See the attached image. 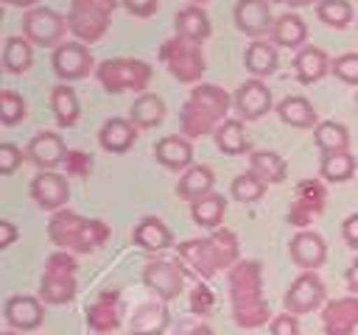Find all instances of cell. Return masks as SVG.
<instances>
[{
	"label": "cell",
	"mask_w": 358,
	"mask_h": 335,
	"mask_svg": "<svg viewBox=\"0 0 358 335\" xmlns=\"http://www.w3.org/2000/svg\"><path fill=\"white\" fill-rule=\"evenodd\" d=\"M6 321L17 329H34L42 324V304L34 296H11L6 302Z\"/></svg>",
	"instance_id": "44dd1931"
},
{
	"label": "cell",
	"mask_w": 358,
	"mask_h": 335,
	"mask_svg": "<svg viewBox=\"0 0 358 335\" xmlns=\"http://www.w3.org/2000/svg\"><path fill=\"white\" fill-rule=\"evenodd\" d=\"M324 201H327L324 184L316 181V179H305V181L296 184V190H294V201H291V209H288V221H291L294 226H308L310 218L324 209Z\"/></svg>",
	"instance_id": "9c48e42d"
},
{
	"label": "cell",
	"mask_w": 358,
	"mask_h": 335,
	"mask_svg": "<svg viewBox=\"0 0 358 335\" xmlns=\"http://www.w3.org/2000/svg\"><path fill=\"white\" fill-rule=\"evenodd\" d=\"M224 209H227V201H224V195H215V193H210V195H204V198L190 204L193 221L199 226H204V229H218V223L224 218Z\"/></svg>",
	"instance_id": "4dcf8cb0"
},
{
	"label": "cell",
	"mask_w": 358,
	"mask_h": 335,
	"mask_svg": "<svg viewBox=\"0 0 358 335\" xmlns=\"http://www.w3.org/2000/svg\"><path fill=\"white\" fill-rule=\"evenodd\" d=\"M277 112H280L282 123H288V126H294V128H308V126L316 123V112H313V106H310L305 98H299V95L285 98V100L280 103Z\"/></svg>",
	"instance_id": "8d00e7d4"
},
{
	"label": "cell",
	"mask_w": 358,
	"mask_h": 335,
	"mask_svg": "<svg viewBox=\"0 0 358 335\" xmlns=\"http://www.w3.org/2000/svg\"><path fill=\"white\" fill-rule=\"evenodd\" d=\"M3 335H17V332H11V329H8V332H3Z\"/></svg>",
	"instance_id": "680465c9"
},
{
	"label": "cell",
	"mask_w": 358,
	"mask_h": 335,
	"mask_svg": "<svg viewBox=\"0 0 358 335\" xmlns=\"http://www.w3.org/2000/svg\"><path fill=\"white\" fill-rule=\"evenodd\" d=\"M196 3H199V0H196Z\"/></svg>",
	"instance_id": "91938a15"
},
{
	"label": "cell",
	"mask_w": 358,
	"mask_h": 335,
	"mask_svg": "<svg viewBox=\"0 0 358 335\" xmlns=\"http://www.w3.org/2000/svg\"><path fill=\"white\" fill-rule=\"evenodd\" d=\"M64 20L53 11V8H31L25 17H22V31H25V39L34 42V45H56L64 34Z\"/></svg>",
	"instance_id": "ba28073f"
},
{
	"label": "cell",
	"mask_w": 358,
	"mask_h": 335,
	"mask_svg": "<svg viewBox=\"0 0 358 335\" xmlns=\"http://www.w3.org/2000/svg\"><path fill=\"white\" fill-rule=\"evenodd\" d=\"M64 156H67L64 142H62V137L53 134V131H39V134L28 142V159H31L34 165L45 168V170H50V168H56L59 162H64Z\"/></svg>",
	"instance_id": "ac0fdd59"
},
{
	"label": "cell",
	"mask_w": 358,
	"mask_h": 335,
	"mask_svg": "<svg viewBox=\"0 0 358 335\" xmlns=\"http://www.w3.org/2000/svg\"><path fill=\"white\" fill-rule=\"evenodd\" d=\"M90 70H92V53L84 45L67 42V45H59L53 50V73L59 78L76 81V78H84Z\"/></svg>",
	"instance_id": "7c38bea8"
},
{
	"label": "cell",
	"mask_w": 358,
	"mask_h": 335,
	"mask_svg": "<svg viewBox=\"0 0 358 335\" xmlns=\"http://www.w3.org/2000/svg\"><path fill=\"white\" fill-rule=\"evenodd\" d=\"M246 67L255 75H271L277 70V50L268 42H252L246 47Z\"/></svg>",
	"instance_id": "74e56055"
},
{
	"label": "cell",
	"mask_w": 358,
	"mask_h": 335,
	"mask_svg": "<svg viewBox=\"0 0 358 335\" xmlns=\"http://www.w3.org/2000/svg\"><path fill=\"white\" fill-rule=\"evenodd\" d=\"M215 123H218V117L207 106H201L199 100L187 98V103L182 109V134L185 137H190V140L193 137H204V134H210L215 128Z\"/></svg>",
	"instance_id": "603a6c76"
},
{
	"label": "cell",
	"mask_w": 358,
	"mask_h": 335,
	"mask_svg": "<svg viewBox=\"0 0 358 335\" xmlns=\"http://www.w3.org/2000/svg\"><path fill=\"white\" fill-rule=\"evenodd\" d=\"M313 140H316V145L322 148V154H338V151H347V148H350V134H347V128H344L341 123H336V120L316 123Z\"/></svg>",
	"instance_id": "f1b7e54d"
},
{
	"label": "cell",
	"mask_w": 358,
	"mask_h": 335,
	"mask_svg": "<svg viewBox=\"0 0 358 335\" xmlns=\"http://www.w3.org/2000/svg\"><path fill=\"white\" fill-rule=\"evenodd\" d=\"M14 237H17L14 223L11 221H0V248H8L14 243Z\"/></svg>",
	"instance_id": "f5cc1de1"
},
{
	"label": "cell",
	"mask_w": 358,
	"mask_h": 335,
	"mask_svg": "<svg viewBox=\"0 0 358 335\" xmlns=\"http://www.w3.org/2000/svg\"><path fill=\"white\" fill-rule=\"evenodd\" d=\"M229 299L232 307L260 302V262L257 260H241L229 271Z\"/></svg>",
	"instance_id": "30bf717a"
},
{
	"label": "cell",
	"mask_w": 358,
	"mask_h": 335,
	"mask_svg": "<svg viewBox=\"0 0 358 335\" xmlns=\"http://www.w3.org/2000/svg\"><path fill=\"white\" fill-rule=\"evenodd\" d=\"M347 285H350V290L358 296V260L347 268Z\"/></svg>",
	"instance_id": "db71d44e"
},
{
	"label": "cell",
	"mask_w": 358,
	"mask_h": 335,
	"mask_svg": "<svg viewBox=\"0 0 358 335\" xmlns=\"http://www.w3.org/2000/svg\"><path fill=\"white\" fill-rule=\"evenodd\" d=\"M20 162H22V151L17 145H11V142H3L0 145V173L3 176H11Z\"/></svg>",
	"instance_id": "bcb514c9"
},
{
	"label": "cell",
	"mask_w": 358,
	"mask_h": 335,
	"mask_svg": "<svg viewBox=\"0 0 358 335\" xmlns=\"http://www.w3.org/2000/svg\"><path fill=\"white\" fill-rule=\"evenodd\" d=\"M235 22L249 36L266 34L268 28H274L268 0H238V6H235Z\"/></svg>",
	"instance_id": "9a60e30c"
},
{
	"label": "cell",
	"mask_w": 358,
	"mask_h": 335,
	"mask_svg": "<svg viewBox=\"0 0 358 335\" xmlns=\"http://www.w3.org/2000/svg\"><path fill=\"white\" fill-rule=\"evenodd\" d=\"M39 293L48 304H64L76 293V260L67 251H56L45 262V276Z\"/></svg>",
	"instance_id": "5b68a950"
},
{
	"label": "cell",
	"mask_w": 358,
	"mask_h": 335,
	"mask_svg": "<svg viewBox=\"0 0 358 335\" xmlns=\"http://www.w3.org/2000/svg\"><path fill=\"white\" fill-rule=\"evenodd\" d=\"M213 184H215L213 170H210V168H204V165H193V168H187V170H185V176L179 179V187H176V190H179V195H182V198H187V201L193 204V201H199V198L210 195Z\"/></svg>",
	"instance_id": "d4e9b609"
},
{
	"label": "cell",
	"mask_w": 358,
	"mask_h": 335,
	"mask_svg": "<svg viewBox=\"0 0 358 335\" xmlns=\"http://www.w3.org/2000/svg\"><path fill=\"white\" fill-rule=\"evenodd\" d=\"M134 243L145 251H162L171 246V229L159 218H143L134 226Z\"/></svg>",
	"instance_id": "484cf974"
},
{
	"label": "cell",
	"mask_w": 358,
	"mask_h": 335,
	"mask_svg": "<svg viewBox=\"0 0 358 335\" xmlns=\"http://www.w3.org/2000/svg\"><path fill=\"white\" fill-rule=\"evenodd\" d=\"M252 173L266 184H280L285 179V159L274 151H255L252 154Z\"/></svg>",
	"instance_id": "f546056e"
},
{
	"label": "cell",
	"mask_w": 358,
	"mask_h": 335,
	"mask_svg": "<svg viewBox=\"0 0 358 335\" xmlns=\"http://www.w3.org/2000/svg\"><path fill=\"white\" fill-rule=\"evenodd\" d=\"M232 318L238 327H246V329H255V327H263L268 324L271 318V310L268 304L260 299V302H252V304H241V307H232Z\"/></svg>",
	"instance_id": "60d3db41"
},
{
	"label": "cell",
	"mask_w": 358,
	"mask_h": 335,
	"mask_svg": "<svg viewBox=\"0 0 358 335\" xmlns=\"http://www.w3.org/2000/svg\"><path fill=\"white\" fill-rule=\"evenodd\" d=\"M154 156H157L159 165H165V168H171V170H179V168H187V165H190L193 148H190L187 137L171 134V137H162V140L157 142Z\"/></svg>",
	"instance_id": "7402d4cb"
},
{
	"label": "cell",
	"mask_w": 358,
	"mask_h": 335,
	"mask_svg": "<svg viewBox=\"0 0 358 335\" xmlns=\"http://www.w3.org/2000/svg\"><path fill=\"white\" fill-rule=\"evenodd\" d=\"M316 14H319V20H322L324 25H330V28H344V25L350 22V17H352V8H350L347 0H319Z\"/></svg>",
	"instance_id": "b9f144b4"
},
{
	"label": "cell",
	"mask_w": 358,
	"mask_h": 335,
	"mask_svg": "<svg viewBox=\"0 0 358 335\" xmlns=\"http://www.w3.org/2000/svg\"><path fill=\"white\" fill-rule=\"evenodd\" d=\"M98 81L106 92H123V89H145L151 81V67L140 59H106L98 67Z\"/></svg>",
	"instance_id": "8992f818"
},
{
	"label": "cell",
	"mask_w": 358,
	"mask_h": 335,
	"mask_svg": "<svg viewBox=\"0 0 358 335\" xmlns=\"http://www.w3.org/2000/svg\"><path fill=\"white\" fill-rule=\"evenodd\" d=\"M22 117H25V100H22L17 92L3 89V95H0V120H3L6 126H14V123H20Z\"/></svg>",
	"instance_id": "ee69618b"
},
{
	"label": "cell",
	"mask_w": 358,
	"mask_h": 335,
	"mask_svg": "<svg viewBox=\"0 0 358 335\" xmlns=\"http://www.w3.org/2000/svg\"><path fill=\"white\" fill-rule=\"evenodd\" d=\"M190 98L199 100L201 106H207V109L224 123V114H227V109H229V95H227L224 89H218L215 84H199V87L190 92Z\"/></svg>",
	"instance_id": "ab89813d"
},
{
	"label": "cell",
	"mask_w": 358,
	"mask_h": 335,
	"mask_svg": "<svg viewBox=\"0 0 358 335\" xmlns=\"http://www.w3.org/2000/svg\"><path fill=\"white\" fill-rule=\"evenodd\" d=\"M213 290L210 288H204V285H199L193 293H190V310L196 313V315H207L210 310H213Z\"/></svg>",
	"instance_id": "c3c4849f"
},
{
	"label": "cell",
	"mask_w": 358,
	"mask_h": 335,
	"mask_svg": "<svg viewBox=\"0 0 358 335\" xmlns=\"http://www.w3.org/2000/svg\"><path fill=\"white\" fill-rule=\"evenodd\" d=\"M8 6H34L36 0H6Z\"/></svg>",
	"instance_id": "6f0895ef"
},
{
	"label": "cell",
	"mask_w": 358,
	"mask_h": 335,
	"mask_svg": "<svg viewBox=\"0 0 358 335\" xmlns=\"http://www.w3.org/2000/svg\"><path fill=\"white\" fill-rule=\"evenodd\" d=\"M115 6L117 0H73L67 25L81 42H98L109 28Z\"/></svg>",
	"instance_id": "3957f363"
},
{
	"label": "cell",
	"mask_w": 358,
	"mask_h": 335,
	"mask_svg": "<svg viewBox=\"0 0 358 335\" xmlns=\"http://www.w3.org/2000/svg\"><path fill=\"white\" fill-rule=\"evenodd\" d=\"M31 195H34V201L42 209H59L67 201L70 187H67V179L64 176H59L53 170H42L31 181Z\"/></svg>",
	"instance_id": "5bb4252c"
},
{
	"label": "cell",
	"mask_w": 358,
	"mask_h": 335,
	"mask_svg": "<svg viewBox=\"0 0 358 335\" xmlns=\"http://www.w3.org/2000/svg\"><path fill=\"white\" fill-rule=\"evenodd\" d=\"M235 106H238V112L246 117V120H257V117H263L268 109H271V92L266 89V84L263 81H246V84H241L238 87V92H235Z\"/></svg>",
	"instance_id": "2e32d148"
},
{
	"label": "cell",
	"mask_w": 358,
	"mask_h": 335,
	"mask_svg": "<svg viewBox=\"0 0 358 335\" xmlns=\"http://www.w3.org/2000/svg\"><path fill=\"white\" fill-rule=\"evenodd\" d=\"M355 173V159L350 151H338V154H324L322 156V176L327 181H347Z\"/></svg>",
	"instance_id": "f35d334b"
},
{
	"label": "cell",
	"mask_w": 358,
	"mask_h": 335,
	"mask_svg": "<svg viewBox=\"0 0 358 335\" xmlns=\"http://www.w3.org/2000/svg\"><path fill=\"white\" fill-rule=\"evenodd\" d=\"M263 190H266V184L255 173H241V176L232 179V198L235 201L252 204V201H257L263 195Z\"/></svg>",
	"instance_id": "7bdbcfd3"
},
{
	"label": "cell",
	"mask_w": 358,
	"mask_h": 335,
	"mask_svg": "<svg viewBox=\"0 0 358 335\" xmlns=\"http://www.w3.org/2000/svg\"><path fill=\"white\" fill-rule=\"evenodd\" d=\"M271 36H274V45H280V47H296L305 42L308 28L296 14H282V17H277Z\"/></svg>",
	"instance_id": "1f68e13d"
},
{
	"label": "cell",
	"mask_w": 358,
	"mask_h": 335,
	"mask_svg": "<svg viewBox=\"0 0 358 335\" xmlns=\"http://www.w3.org/2000/svg\"><path fill=\"white\" fill-rule=\"evenodd\" d=\"M159 59L168 67V73L182 84H193L204 73V56H201L199 45L185 36H171L159 47Z\"/></svg>",
	"instance_id": "277c9868"
},
{
	"label": "cell",
	"mask_w": 358,
	"mask_h": 335,
	"mask_svg": "<svg viewBox=\"0 0 358 335\" xmlns=\"http://www.w3.org/2000/svg\"><path fill=\"white\" fill-rule=\"evenodd\" d=\"M173 25H176V36H185V39H190V42H196V45L210 36V20H207V14H204L201 8H196V6H187V8L176 11Z\"/></svg>",
	"instance_id": "cb8c5ba5"
},
{
	"label": "cell",
	"mask_w": 358,
	"mask_h": 335,
	"mask_svg": "<svg viewBox=\"0 0 358 335\" xmlns=\"http://www.w3.org/2000/svg\"><path fill=\"white\" fill-rule=\"evenodd\" d=\"M48 234L53 240V246H59L62 251H95L98 246H103V240L109 237V226L103 221H87L76 212H56L48 223Z\"/></svg>",
	"instance_id": "7a4b0ae2"
},
{
	"label": "cell",
	"mask_w": 358,
	"mask_h": 335,
	"mask_svg": "<svg viewBox=\"0 0 358 335\" xmlns=\"http://www.w3.org/2000/svg\"><path fill=\"white\" fill-rule=\"evenodd\" d=\"M34 61V53H31V42L22 39V36H11L6 39V47H3V67L6 73H25Z\"/></svg>",
	"instance_id": "d590c367"
},
{
	"label": "cell",
	"mask_w": 358,
	"mask_h": 335,
	"mask_svg": "<svg viewBox=\"0 0 358 335\" xmlns=\"http://www.w3.org/2000/svg\"><path fill=\"white\" fill-rule=\"evenodd\" d=\"M87 321L95 332H109L120 324V307H117V293L103 290L90 307H87Z\"/></svg>",
	"instance_id": "d6986e66"
},
{
	"label": "cell",
	"mask_w": 358,
	"mask_h": 335,
	"mask_svg": "<svg viewBox=\"0 0 358 335\" xmlns=\"http://www.w3.org/2000/svg\"><path fill=\"white\" fill-rule=\"evenodd\" d=\"M344 240H347V246L358 248V212L344 221Z\"/></svg>",
	"instance_id": "816d5d0a"
},
{
	"label": "cell",
	"mask_w": 358,
	"mask_h": 335,
	"mask_svg": "<svg viewBox=\"0 0 358 335\" xmlns=\"http://www.w3.org/2000/svg\"><path fill=\"white\" fill-rule=\"evenodd\" d=\"M215 142H218V148H221L224 154H229V156L243 154V151L249 148L243 123H241V120H224V123H218V128H215Z\"/></svg>",
	"instance_id": "d6a6232c"
},
{
	"label": "cell",
	"mask_w": 358,
	"mask_h": 335,
	"mask_svg": "<svg viewBox=\"0 0 358 335\" xmlns=\"http://www.w3.org/2000/svg\"><path fill=\"white\" fill-rule=\"evenodd\" d=\"M187 335H215V332H213L210 327H196V329H190Z\"/></svg>",
	"instance_id": "9f6ffc18"
},
{
	"label": "cell",
	"mask_w": 358,
	"mask_h": 335,
	"mask_svg": "<svg viewBox=\"0 0 358 335\" xmlns=\"http://www.w3.org/2000/svg\"><path fill=\"white\" fill-rule=\"evenodd\" d=\"M333 73L347 81V84H358V53H344L333 61Z\"/></svg>",
	"instance_id": "f6af8a7d"
},
{
	"label": "cell",
	"mask_w": 358,
	"mask_h": 335,
	"mask_svg": "<svg viewBox=\"0 0 358 335\" xmlns=\"http://www.w3.org/2000/svg\"><path fill=\"white\" fill-rule=\"evenodd\" d=\"M50 106H53V114H56V123L59 126H73L78 120V98H76V92L67 84L53 87Z\"/></svg>",
	"instance_id": "836d02e7"
},
{
	"label": "cell",
	"mask_w": 358,
	"mask_h": 335,
	"mask_svg": "<svg viewBox=\"0 0 358 335\" xmlns=\"http://www.w3.org/2000/svg\"><path fill=\"white\" fill-rule=\"evenodd\" d=\"M162 117H165V103L157 95H140L134 100V106H131V123L140 126V128L159 126Z\"/></svg>",
	"instance_id": "e575fe53"
},
{
	"label": "cell",
	"mask_w": 358,
	"mask_h": 335,
	"mask_svg": "<svg viewBox=\"0 0 358 335\" xmlns=\"http://www.w3.org/2000/svg\"><path fill=\"white\" fill-rule=\"evenodd\" d=\"M143 282L148 290H154L162 302H171L179 296V290L185 288V271L179 268V262L171 260H157L148 262L143 268Z\"/></svg>",
	"instance_id": "52a82bcc"
},
{
	"label": "cell",
	"mask_w": 358,
	"mask_h": 335,
	"mask_svg": "<svg viewBox=\"0 0 358 335\" xmlns=\"http://www.w3.org/2000/svg\"><path fill=\"white\" fill-rule=\"evenodd\" d=\"M64 165H67V173H70V176H87L90 168H92V159H90V154H84V151H67Z\"/></svg>",
	"instance_id": "7dc6e473"
},
{
	"label": "cell",
	"mask_w": 358,
	"mask_h": 335,
	"mask_svg": "<svg viewBox=\"0 0 358 335\" xmlns=\"http://www.w3.org/2000/svg\"><path fill=\"white\" fill-rule=\"evenodd\" d=\"M271 3H285V6H310L313 0H271Z\"/></svg>",
	"instance_id": "11a10c76"
},
{
	"label": "cell",
	"mask_w": 358,
	"mask_h": 335,
	"mask_svg": "<svg viewBox=\"0 0 358 335\" xmlns=\"http://www.w3.org/2000/svg\"><path fill=\"white\" fill-rule=\"evenodd\" d=\"M271 335H299V324L294 313H280L271 318Z\"/></svg>",
	"instance_id": "681fc988"
},
{
	"label": "cell",
	"mask_w": 358,
	"mask_h": 335,
	"mask_svg": "<svg viewBox=\"0 0 358 335\" xmlns=\"http://www.w3.org/2000/svg\"><path fill=\"white\" fill-rule=\"evenodd\" d=\"M168 329V310L157 302L143 304L131 318V335H162Z\"/></svg>",
	"instance_id": "4316f807"
},
{
	"label": "cell",
	"mask_w": 358,
	"mask_h": 335,
	"mask_svg": "<svg viewBox=\"0 0 358 335\" xmlns=\"http://www.w3.org/2000/svg\"><path fill=\"white\" fill-rule=\"evenodd\" d=\"M324 302V285L313 271H305L302 276H296L285 293V313H310Z\"/></svg>",
	"instance_id": "8fae6325"
},
{
	"label": "cell",
	"mask_w": 358,
	"mask_h": 335,
	"mask_svg": "<svg viewBox=\"0 0 358 335\" xmlns=\"http://www.w3.org/2000/svg\"><path fill=\"white\" fill-rule=\"evenodd\" d=\"M324 335H352L358 327V296L336 299L322 313Z\"/></svg>",
	"instance_id": "4fadbf2b"
},
{
	"label": "cell",
	"mask_w": 358,
	"mask_h": 335,
	"mask_svg": "<svg viewBox=\"0 0 358 335\" xmlns=\"http://www.w3.org/2000/svg\"><path fill=\"white\" fill-rule=\"evenodd\" d=\"M324 257H327V246H324L322 234H316V232H299V234L291 237V260L299 268L313 271V268H319L324 262Z\"/></svg>",
	"instance_id": "e0dca14e"
},
{
	"label": "cell",
	"mask_w": 358,
	"mask_h": 335,
	"mask_svg": "<svg viewBox=\"0 0 358 335\" xmlns=\"http://www.w3.org/2000/svg\"><path fill=\"white\" fill-rule=\"evenodd\" d=\"M123 6L129 8V14L134 17H151L159 6V0H123Z\"/></svg>",
	"instance_id": "f907efd6"
},
{
	"label": "cell",
	"mask_w": 358,
	"mask_h": 335,
	"mask_svg": "<svg viewBox=\"0 0 358 335\" xmlns=\"http://www.w3.org/2000/svg\"><path fill=\"white\" fill-rule=\"evenodd\" d=\"M134 137H137L134 123H131V120H123V117L106 120V123L101 126V134H98L101 148L109 151V154H123V151H129L131 142H134Z\"/></svg>",
	"instance_id": "ffe728a7"
},
{
	"label": "cell",
	"mask_w": 358,
	"mask_h": 335,
	"mask_svg": "<svg viewBox=\"0 0 358 335\" xmlns=\"http://www.w3.org/2000/svg\"><path fill=\"white\" fill-rule=\"evenodd\" d=\"M294 67H296V78L302 84H313L327 73V56L319 47H302L294 59Z\"/></svg>",
	"instance_id": "83f0119b"
},
{
	"label": "cell",
	"mask_w": 358,
	"mask_h": 335,
	"mask_svg": "<svg viewBox=\"0 0 358 335\" xmlns=\"http://www.w3.org/2000/svg\"><path fill=\"white\" fill-rule=\"evenodd\" d=\"M176 248H179V257L204 279L215 276L221 268L235 265L238 260V237L229 229H215L204 240H185Z\"/></svg>",
	"instance_id": "6da1fadb"
}]
</instances>
